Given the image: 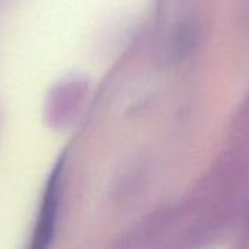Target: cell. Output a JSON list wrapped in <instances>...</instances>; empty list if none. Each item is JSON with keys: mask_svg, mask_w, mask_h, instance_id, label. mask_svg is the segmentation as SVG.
I'll list each match as a JSON object with an SVG mask.
<instances>
[{"mask_svg": "<svg viewBox=\"0 0 249 249\" xmlns=\"http://www.w3.org/2000/svg\"><path fill=\"white\" fill-rule=\"evenodd\" d=\"M63 166H64V158H61L60 162L55 165L54 171L51 172L50 181L47 184V191H45L41 213H39L38 228H36V232H35V242L32 245L34 248H47L51 244V239L54 236L55 219H57L60 194H61Z\"/></svg>", "mask_w": 249, "mask_h": 249, "instance_id": "cell-1", "label": "cell"}]
</instances>
